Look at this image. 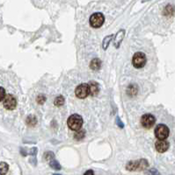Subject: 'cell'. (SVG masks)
I'll return each mask as SVG.
<instances>
[{"label":"cell","instance_id":"cell-1","mask_svg":"<svg viewBox=\"0 0 175 175\" xmlns=\"http://www.w3.org/2000/svg\"><path fill=\"white\" fill-rule=\"evenodd\" d=\"M148 166H149L148 161L146 159H144V158H142V159L129 161L128 164H127V165H126V168L128 171H132L133 172V171H144Z\"/></svg>","mask_w":175,"mask_h":175},{"label":"cell","instance_id":"cell-2","mask_svg":"<svg viewBox=\"0 0 175 175\" xmlns=\"http://www.w3.org/2000/svg\"><path fill=\"white\" fill-rule=\"evenodd\" d=\"M67 124L70 130L77 131L81 129L83 125V118L78 114H73L69 117V118L67 120Z\"/></svg>","mask_w":175,"mask_h":175},{"label":"cell","instance_id":"cell-3","mask_svg":"<svg viewBox=\"0 0 175 175\" xmlns=\"http://www.w3.org/2000/svg\"><path fill=\"white\" fill-rule=\"evenodd\" d=\"M146 62H147V58H146L145 54L144 53L137 52L133 55L132 64L135 68H144L145 66Z\"/></svg>","mask_w":175,"mask_h":175},{"label":"cell","instance_id":"cell-4","mask_svg":"<svg viewBox=\"0 0 175 175\" xmlns=\"http://www.w3.org/2000/svg\"><path fill=\"white\" fill-rule=\"evenodd\" d=\"M170 134L169 128L165 124H158L155 129V136L158 140H165Z\"/></svg>","mask_w":175,"mask_h":175},{"label":"cell","instance_id":"cell-5","mask_svg":"<svg viewBox=\"0 0 175 175\" xmlns=\"http://www.w3.org/2000/svg\"><path fill=\"white\" fill-rule=\"evenodd\" d=\"M105 21V17L102 13L100 12H96L94 13L91 17H90V26L94 28H99Z\"/></svg>","mask_w":175,"mask_h":175},{"label":"cell","instance_id":"cell-6","mask_svg":"<svg viewBox=\"0 0 175 175\" xmlns=\"http://www.w3.org/2000/svg\"><path fill=\"white\" fill-rule=\"evenodd\" d=\"M76 96L79 99H85L90 95V90H89V86L87 83H82L77 87L75 90Z\"/></svg>","mask_w":175,"mask_h":175},{"label":"cell","instance_id":"cell-7","mask_svg":"<svg viewBox=\"0 0 175 175\" xmlns=\"http://www.w3.org/2000/svg\"><path fill=\"white\" fill-rule=\"evenodd\" d=\"M156 123V118L152 114H144L141 118V124L145 128L150 129Z\"/></svg>","mask_w":175,"mask_h":175},{"label":"cell","instance_id":"cell-8","mask_svg":"<svg viewBox=\"0 0 175 175\" xmlns=\"http://www.w3.org/2000/svg\"><path fill=\"white\" fill-rule=\"evenodd\" d=\"M4 107L6 108V109L9 110H12L15 108L17 107V100L12 95H6V96L4 99Z\"/></svg>","mask_w":175,"mask_h":175},{"label":"cell","instance_id":"cell-9","mask_svg":"<svg viewBox=\"0 0 175 175\" xmlns=\"http://www.w3.org/2000/svg\"><path fill=\"white\" fill-rule=\"evenodd\" d=\"M169 146L170 144L166 140H158L155 144L156 150L160 153H165L169 149Z\"/></svg>","mask_w":175,"mask_h":175},{"label":"cell","instance_id":"cell-10","mask_svg":"<svg viewBox=\"0 0 175 175\" xmlns=\"http://www.w3.org/2000/svg\"><path fill=\"white\" fill-rule=\"evenodd\" d=\"M124 36H125V30L124 29H121L115 35V37H114V45L115 46V48L120 47L121 43L123 42V39H124Z\"/></svg>","mask_w":175,"mask_h":175},{"label":"cell","instance_id":"cell-11","mask_svg":"<svg viewBox=\"0 0 175 175\" xmlns=\"http://www.w3.org/2000/svg\"><path fill=\"white\" fill-rule=\"evenodd\" d=\"M89 90H90V96H96L99 92V86L98 82H89Z\"/></svg>","mask_w":175,"mask_h":175},{"label":"cell","instance_id":"cell-12","mask_svg":"<svg viewBox=\"0 0 175 175\" xmlns=\"http://www.w3.org/2000/svg\"><path fill=\"white\" fill-rule=\"evenodd\" d=\"M90 68H92L93 70H95V71L99 70V68H101V61L98 58L94 59L90 63Z\"/></svg>","mask_w":175,"mask_h":175},{"label":"cell","instance_id":"cell-13","mask_svg":"<svg viewBox=\"0 0 175 175\" xmlns=\"http://www.w3.org/2000/svg\"><path fill=\"white\" fill-rule=\"evenodd\" d=\"M113 39H114V34H110V35L106 36L105 38H104V40L102 41V48L104 50L107 49V47H108V46H109V44H110V42H111Z\"/></svg>","mask_w":175,"mask_h":175},{"label":"cell","instance_id":"cell-14","mask_svg":"<svg viewBox=\"0 0 175 175\" xmlns=\"http://www.w3.org/2000/svg\"><path fill=\"white\" fill-rule=\"evenodd\" d=\"M137 90H138L137 86L135 84H131V85H129V87L128 88L127 93H128V96H135V95L137 94Z\"/></svg>","mask_w":175,"mask_h":175},{"label":"cell","instance_id":"cell-15","mask_svg":"<svg viewBox=\"0 0 175 175\" xmlns=\"http://www.w3.org/2000/svg\"><path fill=\"white\" fill-rule=\"evenodd\" d=\"M9 165L6 162H1L0 163V175H6L8 173Z\"/></svg>","mask_w":175,"mask_h":175},{"label":"cell","instance_id":"cell-16","mask_svg":"<svg viewBox=\"0 0 175 175\" xmlns=\"http://www.w3.org/2000/svg\"><path fill=\"white\" fill-rule=\"evenodd\" d=\"M64 102H65V100H64V96H57V97H56V99H55V101H54V103H55L56 106L61 107V106H63L64 104Z\"/></svg>","mask_w":175,"mask_h":175},{"label":"cell","instance_id":"cell-17","mask_svg":"<svg viewBox=\"0 0 175 175\" xmlns=\"http://www.w3.org/2000/svg\"><path fill=\"white\" fill-rule=\"evenodd\" d=\"M36 124H37V119H36L35 116L31 115L29 117H27V125H29V126H35Z\"/></svg>","mask_w":175,"mask_h":175},{"label":"cell","instance_id":"cell-18","mask_svg":"<svg viewBox=\"0 0 175 175\" xmlns=\"http://www.w3.org/2000/svg\"><path fill=\"white\" fill-rule=\"evenodd\" d=\"M85 135V130H79L77 131L74 135V138L77 140H80L82 138H84V137Z\"/></svg>","mask_w":175,"mask_h":175},{"label":"cell","instance_id":"cell-19","mask_svg":"<svg viewBox=\"0 0 175 175\" xmlns=\"http://www.w3.org/2000/svg\"><path fill=\"white\" fill-rule=\"evenodd\" d=\"M49 165H50V167H52L54 170H61V165L59 164L56 159L51 160V161L49 162Z\"/></svg>","mask_w":175,"mask_h":175},{"label":"cell","instance_id":"cell-20","mask_svg":"<svg viewBox=\"0 0 175 175\" xmlns=\"http://www.w3.org/2000/svg\"><path fill=\"white\" fill-rule=\"evenodd\" d=\"M164 14L166 15V16H169V15H173L174 13V8L172 6H167L165 7V11H164Z\"/></svg>","mask_w":175,"mask_h":175},{"label":"cell","instance_id":"cell-21","mask_svg":"<svg viewBox=\"0 0 175 175\" xmlns=\"http://www.w3.org/2000/svg\"><path fill=\"white\" fill-rule=\"evenodd\" d=\"M44 158H45L46 160L50 162L51 160L55 159V154L52 152H47V153H45V154H44Z\"/></svg>","mask_w":175,"mask_h":175},{"label":"cell","instance_id":"cell-22","mask_svg":"<svg viewBox=\"0 0 175 175\" xmlns=\"http://www.w3.org/2000/svg\"><path fill=\"white\" fill-rule=\"evenodd\" d=\"M37 102L39 103V104H43L45 101H46V97L45 96H42V95H40V96L37 97Z\"/></svg>","mask_w":175,"mask_h":175},{"label":"cell","instance_id":"cell-23","mask_svg":"<svg viewBox=\"0 0 175 175\" xmlns=\"http://www.w3.org/2000/svg\"><path fill=\"white\" fill-rule=\"evenodd\" d=\"M6 96V90H5V89L4 88H2V87H0V102L1 101H3L4 99H5V97Z\"/></svg>","mask_w":175,"mask_h":175},{"label":"cell","instance_id":"cell-24","mask_svg":"<svg viewBox=\"0 0 175 175\" xmlns=\"http://www.w3.org/2000/svg\"><path fill=\"white\" fill-rule=\"evenodd\" d=\"M116 124H117V125L120 127V128H123V127H124V124H123V122L121 121V119H120L119 117H116Z\"/></svg>","mask_w":175,"mask_h":175},{"label":"cell","instance_id":"cell-25","mask_svg":"<svg viewBox=\"0 0 175 175\" xmlns=\"http://www.w3.org/2000/svg\"><path fill=\"white\" fill-rule=\"evenodd\" d=\"M36 153H37V148L34 147V148H32V149H31L29 154H31V155H34V156H35Z\"/></svg>","mask_w":175,"mask_h":175},{"label":"cell","instance_id":"cell-26","mask_svg":"<svg viewBox=\"0 0 175 175\" xmlns=\"http://www.w3.org/2000/svg\"><path fill=\"white\" fill-rule=\"evenodd\" d=\"M84 175H94V173L93 170H88V171H86V172L84 173Z\"/></svg>","mask_w":175,"mask_h":175},{"label":"cell","instance_id":"cell-27","mask_svg":"<svg viewBox=\"0 0 175 175\" xmlns=\"http://www.w3.org/2000/svg\"><path fill=\"white\" fill-rule=\"evenodd\" d=\"M53 175H62V174H58V173H55V174H53Z\"/></svg>","mask_w":175,"mask_h":175}]
</instances>
